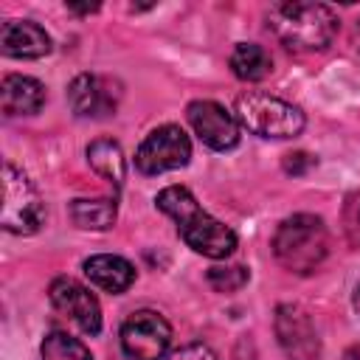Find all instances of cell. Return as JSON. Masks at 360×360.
I'll use <instances>...</instances> for the list:
<instances>
[{"label":"cell","instance_id":"obj_1","mask_svg":"<svg viewBox=\"0 0 360 360\" xmlns=\"http://www.w3.org/2000/svg\"><path fill=\"white\" fill-rule=\"evenodd\" d=\"M155 205L177 222L180 239L194 253H202L208 259H228L236 250V233L225 222L202 211L197 197L186 186H166L163 191H158Z\"/></svg>","mask_w":360,"mask_h":360},{"label":"cell","instance_id":"obj_2","mask_svg":"<svg viewBox=\"0 0 360 360\" xmlns=\"http://www.w3.org/2000/svg\"><path fill=\"white\" fill-rule=\"evenodd\" d=\"M267 28L284 48L295 53H309L332 45L338 34V17L323 3L287 0L267 8Z\"/></svg>","mask_w":360,"mask_h":360},{"label":"cell","instance_id":"obj_3","mask_svg":"<svg viewBox=\"0 0 360 360\" xmlns=\"http://www.w3.org/2000/svg\"><path fill=\"white\" fill-rule=\"evenodd\" d=\"M329 253V233L321 217L315 214H292L278 222L273 233V256L276 262L298 276L315 273Z\"/></svg>","mask_w":360,"mask_h":360},{"label":"cell","instance_id":"obj_4","mask_svg":"<svg viewBox=\"0 0 360 360\" xmlns=\"http://www.w3.org/2000/svg\"><path fill=\"white\" fill-rule=\"evenodd\" d=\"M233 115L242 124V129L259 138H276V141L301 135L307 124L304 112L295 104L278 96H270V93H259V90L242 93L233 104Z\"/></svg>","mask_w":360,"mask_h":360},{"label":"cell","instance_id":"obj_5","mask_svg":"<svg viewBox=\"0 0 360 360\" xmlns=\"http://www.w3.org/2000/svg\"><path fill=\"white\" fill-rule=\"evenodd\" d=\"M0 225L8 233L31 236L45 225V202L37 186L28 180L25 172L6 163L3 166V214Z\"/></svg>","mask_w":360,"mask_h":360},{"label":"cell","instance_id":"obj_6","mask_svg":"<svg viewBox=\"0 0 360 360\" xmlns=\"http://www.w3.org/2000/svg\"><path fill=\"white\" fill-rule=\"evenodd\" d=\"M188 160H191V141L177 124H163L152 129L135 152V169L141 174L174 172L188 166Z\"/></svg>","mask_w":360,"mask_h":360},{"label":"cell","instance_id":"obj_7","mask_svg":"<svg viewBox=\"0 0 360 360\" xmlns=\"http://www.w3.org/2000/svg\"><path fill=\"white\" fill-rule=\"evenodd\" d=\"M172 326L155 309H135L121 323V349L129 360H166Z\"/></svg>","mask_w":360,"mask_h":360},{"label":"cell","instance_id":"obj_8","mask_svg":"<svg viewBox=\"0 0 360 360\" xmlns=\"http://www.w3.org/2000/svg\"><path fill=\"white\" fill-rule=\"evenodd\" d=\"M276 340L287 360H318L321 338L309 318V312L298 304H278L273 315Z\"/></svg>","mask_w":360,"mask_h":360},{"label":"cell","instance_id":"obj_9","mask_svg":"<svg viewBox=\"0 0 360 360\" xmlns=\"http://www.w3.org/2000/svg\"><path fill=\"white\" fill-rule=\"evenodd\" d=\"M186 118L194 129V135L214 152H228L239 146L242 138V124L231 110H225L219 101L211 98H197L186 107Z\"/></svg>","mask_w":360,"mask_h":360},{"label":"cell","instance_id":"obj_10","mask_svg":"<svg viewBox=\"0 0 360 360\" xmlns=\"http://www.w3.org/2000/svg\"><path fill=\"white\" fill-rule=\"evenodd\" d=\"M48 298L59 315H65L73 326H79L84 335H98L101 332V307L98 298L76 278L59 276L48 287Z\"/></svg>","mask_w":360,"mask_h":360},{"label":"cell","instance_id":"obj_11","mask_svg":"<svg viewBox=\"0 0 360 360\" xmlns=\"http://www.w3.org/2000/svg\"><path fill=\"white\" fill-rule=\"evenodd\" d=\"M118 87L96 73H79L68 84V104L79 118H104L118 107Z\"/></svg>","mask_w":360,"mask_h":360},{"label":"cell","instance_id":"obj_12","mask_svg":"<svg viewBox=\"0 0 360 360\" xmlns=\"http://www.w3.org/2000/svg\"><path fill=\"white\" fill-rule=\"evenodd\" d=\"M53 48L51 34L31 20H6L0 28V51L11 59H42Z\"/></svg>","mask_w":360,"mask_h":360},{"label":"cell","instance_id":"obj_13","mask_svg":"<svg viewBox=\"0 0 360 360\" xmlns=\"http://www.w3.org/2000/svg\"><path fill=\"white\" fill-rule=\"evenodd\" d=\"M42 104H45V87L34 76L8 73L3 79V84H0V107H3L6 118L34 115V112L42 110Z\"/></svg>","mask_w":360,"mask_h":360},{"label":"cell","instance_id":"obj_14","mask_svg":"<svg viewBox=\"0 0 360 360\" xmlns=\"http://www.w3.org/2000/svg\"><path fill=\"white\" fill-rule=\"evenodd\" d=\"M82 270L90 278V284H96L98 290L112 292V295L129 290L132 281H135L132 262H127L124 256H115V253H96V256L84 259Z\"/></svg>","mask_w":360,"mask_h":360},{"label":"cell","instance_id":"obj_15","mask_svg":"<svg viewBox=\"0 0 360 360\" xmlns=\"http://www.w3.org/2000/svg\"><path fill=\"white\" fill-rule=\"evenodd\" d=\"M87 163L96 174H101L107 183H112L115 188L124 186V177H127V158H124V149L118 141H110V138H98L87 146Z\"/></svg>","mask_w":360,"mask_h":360},{"label":"cell","instance_id":"obj_16","mask_svg":"<svg viewBox=\"0 0 360 360\" xmlns=\"http://www.w3.org/2000/svg\"><path fill=\"white\" fill-rule=\"evenodd\" d=\"M228 65H231L233 76L242 82H262L273 70L270 53L256 42H236L228 56Z\"/></svg>","mask_w":360,"mask_h":360},{"label":"cell","instance_id":"obj_17","mask_svg":"<svg viewBox=\"0 0 360 360\" xmlns=\"http://www.w3.org/2000/svg\"><path fill=\"white\" fill-rule=\"evenodd\" d=\"M118 205L115 197H96V200H73L70 219L84 231H107L115 225Z\"/></svg>","mask_w":360,"mask_h":360},{"label":"cell","instance_id":"obj_18","mask_svg":"<svg viewBox=\"0 0 360 360\" xmlns=\"http://www.w3.org/2000/svg\"><path fill=\"white\" fill-rule=\"evenodd\" d=\"M39 354H42V360H93L87 346L62 329H53L42 338Z\"/></svg>","mask_w":360,"mask_h":360},{"label":"cell","instance_id":"obj_19","mask_svg":"<svg viewBox=\"0 0 360 360\" xmlns=\"http://www.w3.org/2000/svg\"><path fill=\"white\" fill-rule=\"evenodd\" d=\"M248 278H250V273L242 264H217V267H211L205 273V281L217 292H236V290H242L248 284Z\"/></svg>","mask_w":360,"mask_h":360},{"label":"cell","instance_id":"obj_20","mask_svg":"<svg viewBox=\"0 0 360 360\" xmlns=\"http://www.w3.org/2000/svg\"><path fill=\"white\" fill-rule=\"evenodd\" d=\"M166 360H219V357H217L214 349L205 346V343H186V346H180V349H172V352L166 354Z\"/></svg>","mask_w":360,"mask_h":360},{"label":"cell","instance_id":"obj_21","mask_svg":"<svg viewBox=\"0 0 360 360\" xmlns=\"http://www.w3.org/2000/svg\"><path fill=\"white\" fill-rule=\"evenodd\" d=\"M312 166H315V158L307 155V152H290V155H284V172L287 174H304Z\"/></svg>","mask_w":360,"mask_h":360},{"label":"cell","instance_id":"obj_22","mask_svg":"<svg viewBox=\"0 0 360 360\" xmlns=\"http://www.w3.org/2000/svg\"><path fill=\"white\" fill-rule=\"evenodd\" d=\"M68 11H76V14H90V11H98V3H93V6H76V3H68Z\"/></svg>","mask_w":360,"mask_h":360},{"label":"cell","instance_id":"obj_23","mask_svg":"<svg viewBox=\"0 0 360 360\" xmlns=\"http://www.w3.org/2000/svg\"><path fill=\"white\" fill-rule=\"evenodd\" d=\"M354 309H357V315H360V281H357V287H354Z\"/></svg>","mask_w":360,"mask_h":360},{"label":"cell","instance_id":"obj_24","mask_svg":"<svg viewBox=\"0 0 360 360\" xmlns=\"http://www.w3.org/2000/svg\"><path fill=\"white\" fill-rule=\"evenodd\" d=\"M354 34H357V48H360V20H357V25H354Z\"/></svg>","mask_w":360,"mask_h":360}]
</instances>
